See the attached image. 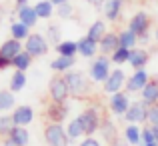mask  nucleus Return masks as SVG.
<instances>
[{
    "mask_svg": "<svg viewBox=\"0 0 158 146\" xmlns=\"http://www.w3.org/2000/svg\"><path fill=\"white\" fill-rule=\"evenodd\" d=\"M112 74V60L106 54H98L96 58H92L88 68V78L96 84H104L106 78Z\"/></svg>",
    "mask_w": 158,
    "mask_h": 146,
    "instance_id": "f257e3e1",
    "label": "nucleus"
},
{
    "mask_svg": "<svg viewBox=\"0 0 158 146\" xmlns=\"http://www.w3.org/2000/svg\"><path fill=\"white\" fill-rule=\"evenodd\" d=\"M150 26H152V18L146 10L134 12L130 16V20H128V28L140 38V42H148V38H150Z\"/></svg>",
    "mask_w": 158,
    "mask_h": 146,
    "instance_id": "f03ea898",
    "label": "nucleus"
},
{
    "mask_svg": "<svg viewBox=\"0 0 158 146\" xmlns=\"http://www.w3.org/2000/svg\"><path fill=\"white\" fill-rule=\"evenodd\" d=\"M78 118H80L82 126H84V136H94L98 130H100L102 122H104V118H102L100 110H98L96 106L84 108V110L78 114Z\"/></svg>",
    "mask_w": 158,
    "mask_h": 146,
    "instance_id": "7ed1b4c3",
    "label": "nucleus"
},
{
    "mask_svg": "<svg viewBox=\"0 0 158 146\" xmlns=\"http://www.w3.org/2000/svg\"><path fill=\"white\" fill-rule=\"evenodd\" d=\"M44 134V142L46 146H70V136L66 132V128L62 124H54V122H48L42 130Z\"/></svg>",
    "mask_w": 158,
    "mask_h": 146,
    "instance_id": "20e7f679",
    "label": "nucleus"
},
{
    "mask_svg": "<svg viewBox=\"0 0 158 146\" xmlns=\"http://www.w3.org/2000/svg\"><path fill=\"white\" fill-rule=\"evenodd\" d=\"M66 82H68V88H70V94L76 98H82L90 92V80L80 72V70H70V72L64 74Z\"/></svg>",
    "mask_w": 158,
    "mask_h": 146,
    "instance_id": "39448f33",
    "label": "nucleus"
},
{
    "mask_svg": "<svg viewBox=\"0 0 158 146\" xmlns=\"http://www.w3.org/2000/svg\"><path fill=\"white\" fill-rule=\"evenodd\" d=\"M24 50H26L32 58H42V56H46L48 50H50V42H48V38L44 34L32 32L26 38V42H24Z\"/></svg>",
    "mask_w": 158,
    "mask_h": 146,
    "instance_id": "423d86ee",
    "label": "nucleus"
},
{
    "mask_svg": "<svg viewBox=\"0 0 158 146\" xmlns=\"http://www.w3.org/2000/svg\"><path fill=\"white\" fill-rule=\"evenodd\" d=\"M48 96H50V102H68L72 94L64 76H54L48 82Z\"/></svg>",
    "mask_w": 158,
    "mask_h": 146,
    "instance_id": "0eeeda50",
    "label": "nucleus"
},
{
    "mask_svg": "<svg viewBox=\"0 0 158 146\" xmlns=\"http://www.w3.org/2000/svg\"><path fill=\"white\" fill-rule=\"evenodd\" d=\"M126 80H128L126 72H124L122 68H114L112 74L106 78V82L102 84V90H104L108 96H112V94H116V92H122V88L126 86Z\"/></svg>",
    "mask_w": 158,
    "mask_h": 146,
    "instance_id": "6e6552de",
    "label": "nucleus"
},
{
    "mask_svg": "<svg viewBox=\"0 0 158 146\" xmlns=\"http://www.w3.org/2000/svg\"><path fill=\"white\" fill-rule=\"evenodd\" d=\"M130 104L132 102L128 98V92H116L108 98V110H110V114L118 116V118H124V114L130 108Z\"/></svg>",
    "mask_w": 158,
    "mask_h": 146,
    "instance_id": "1a4fd4ad",
    "label": "nucleus"
},
{
    "mask_svg": "<svg viewBox=\"0 0 158 146\" xmlns=\"http://www.w3.org/2000/svg\"><path fill=\"white\" fill-rule=\"evenodd\" d=\"M148 104H144L142 100H134L128 108V112L124 114V120L128 124H140V122H148Z\"/></svg>",
    "mask_w": 158,
    "mask_h": 146,
    "instance_id": "9d476101",
    "label": "nucleus"
},
{
    "mask_svg": "<svg viewBox=\"0 0 158 146\" xmlns=\"http://www.w3.org/2000/svg\"><path fill=\"white\" fill-rule=\"evenodd\" d=\"M150 82V74H148V70L146 68H142V70H134V72L128 76V80H126V92H130V94H134V92H142L144 90V86Z\"/></svg>",
    "mask_w": 158,
    "mask_h": 146,
    "instance_id": "9b49d317",
    "label": "nucleus"
},
{
    "mask_svg": "<svg viewBox=\"0 0 158 146\" xmlns=\"http://www.w3.org/2000/svg\"><path fill=\"white\" fill-rule=\"evenodd\" d=\"M68 114H70L68 102H50L46 106V118L54 124H62Z\"/></svg>",
    "mask_w": 158,
    "mask_h": 146,
    "instance_id": "f8f14e48",
    "label": "nucleus"
},
{
    "mask_svg": "<svg viewBox=\"0 0 158 146\" xmlns=\"http://www.w3.org/2000/svg\"><path fill=\"white\" fill-rule=\"evenodd\" d=\"M10 114H12V120H14L16 126H26L28 128V124H32V120H34V108L28 106V104H20Z\"/></svg>",
    "mask_w": 158,
    "mask_h": 146,
    "instance_id": "ddd939ff",
    "label": "nucleus"
},
{
    "mask_svg": "<svg viewBox=\"0 0 158 146\" xmlns=\"http://www.w3.org/2000/svg\"><path fill=\"white\" fill-rule=\"evenodd\" d=\"M148 62H150V52H148L146 48H132L130 50V60H128V64H130L132 70H142L148 66Z\"/></svg>",
    "mask_w": 158,
    "mask_h": 146,
    "instance_id": "4468645a",
    "label": "nucleus"
},
{
    "mask_svg": "<svg viewBox=\"0 0 158 146\" xmlns=\"http://www.w3.org/2000/svg\"><path fill=\"white\" fill-rule=\"evenodd\" d=\"M122 10H124V0H106L104 8H102L104 20H108V22H118L122 18Z\"/></svg>",
    "mask_w": 158,
    "mask_h": 146,
    "instance_id": "2eb2a0df",
    "label": "nucleus"
},
{
    "mask_svg": "<svg viewBox=\"0 0 158 146\" xmlns=\"http://www.w3.org/2000/svg\"><path fill=\"white\" fill-rule=\"evenodd\" d=\"M16 16H18V22L26 24L28 28H34L36 24H38V14H36L34 6H28V4H24V6H16Z\"/></svg>",
    "mask_w": 158,
    "mask_h": 146,
    "instance_id": "dca6fc26",
    "label": "nucleus"
},
{
    "mask_svg": "<svg viewBox=\"0 0 158 146\" xmlns=\"http://www.w3.org/2000/svg\"><path fill=\"white\" fill-rule=\"evenodd\" d=\"M22 50H24V42H20L16 38H8L0 44V56L8 58V60H14Z\"/></svg>",
    "mask_w": 158,
    "mask_h": 146,
    "instance_id": "f3484780",
    "label": "nucleus"
},
{
    "mask_svg": "<svg viewBox=\"0 0 158 146\" xmlns=\"http://www.w3.org/2000/svg\"><path fill=\"white\" fill-rule=\"evenodd\" d=\"M98 48H100V54H106V56H112L116 48H120V38H118V32L114 30H108L106 36L98 42Z\"/></svg>",
    "mask_w": 158,
    "mask_h": 146,
    "instance_id": "a211bd4d",
    "label": "nucleus"
},
{
    "mask_svg": "<svg viewBox=\"0 0 158 146\" xmlns=\"http://www.w3.org/2000/svg\"><path fill=\"white\" fill-rule=\"evenodd\" d=\"M98 52H100L98 42L90 40L86 34L82 36V38H78V56H82V58H96Z\"/></svg>",
    "mask_w": 158,
    "mask_h": 146,
    "instance_id": "6ab92c4d",
    "label": "nucleus"
},
{
    "mask_svg": "<svg viewBox=\"0 0 158 146\" xmlns=\"http://www.w3.org/2000/svg\"><path fill=\"white\" fill-rule=\"evenodd\" d=\"M140 100H142L144 104H148V106L158 104V78H150V82H148V84L144 86V90L140 92Z\"/></svg>",
    "mask_w": 158,
    "mask_h": 146,
    "instance_id": "aec40b11",
    "label": "nucleus"
},
{
    "mask_svg": "<svg viewBox=\"0 0 158 146\" xmlns=\"http://www.w3.org/2000/svg\"><path fill=\"white\" fill-rule=\"evenodd\" d=\"M76 58H68V56H58L50 60V70L52 72H58V74H66L70 72V70H74V66H76Z\"/></svg>",
    "mask_w": 158,
    "mask_h": 146,
    "instance_id": "412c9836",
    "label": "nucleus"
},
{
    "mask_svg": "<svg viewBox=\"0 0 158 146\" xmlns=\"http://www.w3.org/2000/svg\"><path fill=\"white\" fill-rule=\"evenodd\" d=\"M124 140L130 146H140L142 144V128L138 124H126L124 126Z\"/></svg>",
    "mask_w": 158,
    "mask_h": 146,
    "instance_id": "4be33fe9",
    "label": "nucleus"
},
{
    "mask_svg": "<svg viewBox=\"0 0 158 146\" xmlns=\"http://www.w3.org/2000/svg\"><path fill=\"white\" fill-rule=\"evenodd\" d=\"M106 32H108V28H106L104 20H94V22L90 24V28L86 30V36H88L90 40H94V42H100L106 36Z\"/></svg>",
    "mask_w": 158,
    "mask_h": 146,
    "instance_id": "5701e85b",
    "label": "nucleus"
},
{
    "mask_svg": "<svg viewBox=\"0 0 158 146\" xmlns=\"http://www.w3.org/2000/svg\"><path fill=\"white\" fill-rule=\"evenodd\" d=\"M34 10L36 14H38L40 20H50L54 14H56V6L50 2V0H38V2L34 4Z\"/></svg>",
    "mask_w": 158,
    "mask_h": 146,
    "instance_id": "b1692460",
    "label": "nucleus"
},
{
    "mask_svg": "<svg viewBox=\"0 0 158 146\" xmlns=\"http://www.w3.org/2000/svg\"><path fill=\"white\" fill-rule=\"evenodd\" d=\"M8 138H10L16 146H28L30 144V132H28L26 126H14Z\"/></svg>",
    "mask_w": 158,
    "mask_h": 146,
    "instance_id": "393cba45",
    "label": "nucleus"
},
{
    "mask_svg": "<svg viewBox=\"0 0 158 146\" xmlns=\"http://www.w3.org/2000/svg\"><path fill=\"white\" fill-rule=\"evenodd\" d=\"M56 52L58 56H68V58H76L78 54V40H62L60 44H56Z\"/></svg>",
    "mask_w": 158,
    "mask_h": 146,
    "instance_id": "a878e982",
    "label": "nucleus"
},
{
    "mask_svg": "<svg viewBox=\"0 0 158 146\" xmlns=\"http://www.w3.org/2000/svg\"><path fill=\"white\" fill-rule=\"evenodd\" d=\"M28 78H26V72H20V70H14V74L10 76V82H8V90L10 92H22L24 86H26Z\"/></svg>",
    "mask_w": 158,
    "mask_h": 146,
    "instance_id": "bb28decb",
    "label": "nucleus"
},
{
    "mask_svg": "<svg viewBox=\"0 0 158 146\" xmlns=\"http://www.w3.org/2000/svg\"><path fill=\"white\" fill-rule=\"evenodd\" d=\"M16 108V94L10 90H2V96H0V112L2 114H10Z\"/></svg>",
    "mask_w": 158,
    "mask_h": 146,
    "instance_id": "cd10ccee",
    "label": "nucleus"
},
{
    "mask_svg": "<svg viewBox=\"0 0 158 146\" xmlns=\"http://www.w3.org/2000/svg\"><path fill=\"white\" fill-rule=\"evenodd\" d=\"M118 38H120V46H124V48H128V50L136 48V44L140 42V38L130 30V28H124V30H120V32H118Z\"/></svg>",
    "mask_w": 158,
    "mask_h": 146,
    "instance_id": "c85d7f7f",
    "label": "nucleus"
},
{
    "mask_svg": "<svg viewBox=\"0 0 158 146\" xmlns=\"http://www.w3.org/2000/svg\"><path fill=\"white\" fill-rule=\"evenodd\" d=\"M32 32H30V28H28L26 24H22V22H12L10 24V38H16V40H20V42H26V38Z\"/></svg>",
    "mask_w": 158,
    "mask_h": 146,
    "instance_id": "c756f323",
    "label": "nucleus"
},
{
    "mask_svg": "<svg viewBox=\"0 0 158 146\" xmlns=\"http://www.w3.org/2000/svg\"><path fill=\"white\" fill-rule=\"evenodd\" d=\"M32 60H34V58H32L26 50H22V52H20L18 56L12 60V68H14V70H20V72H26V70L32 66Z\"/></svg>",
    "mask_w": 158,
    "mask_h": 146,
    "instance_id": "7c9ffc66",
    "label": "nucleus"
},
{
    "mask_svg": "<svg viewBox=\"0 0 158 146\" xmlns=\"http://www.w3.org/2000/svg\"><path fill=\"white\" fill-rule=\"evenodd\" d=\"M66 132H68V136H70V140H78V138H82L84 136V126H82V122H80V118H72L68 124H66Z\"/></svg>",
    "mask_w": 158,
    "mask_h": 146,
    "instance_id": "2f4dec72",
    "label": "nucleus"
},
{
    "mask_svg": "<svg viewBox=\"0 0 158 146\" xmlns=\"http://www.w3.org/2000/svg\"><path fill=\"white\" fill-rule=\"evenodd\" d=\"M100 136H102V140H106V142H114V140H118L116 138V126L112 124V120L110 118H104V122H102V126H100Z\"/></svg>",
    "mask_w": 158,
    "mask_h": 146,
    "instance_id": "473e14b6",
    "label": "nucleus"
},
{
    "mask_svg": "<svg viewBox=\"0 0 158 146\" xmlns=\"http://www.w3.org/2000/svg\"><path fill=\"white\" fill-rule=\"evenodd\" d=\"M110 60H112V64H116V66L128 64V60H130V50H128V48H124V46L116 48L114 52H112Z\"/></svg>",
    "mask_w": 158,
    "mask_h": 146,
    "instance_id": "72a5a7b5",
    "label": "nucleus"
},
{
    "mask_svg": "<svg viewBox=\"0 0 158 146\" xmlns=\"http://www.w3.org/2000/svg\"><path fill=\"white\" fill-rule=\"evenodd\" d=\"M14 120H12V114H2L0 116V138H8L14 128Z\"/></svg>",
    "mask_w": 158,
    "mask_h": 146,
    "instance_id": "f704fd0d",
    "label": "nucleus"
},
{
    "mask_svg": "<svg viewBox=\"0 0 158 146\" xmlns=\"http://www.w3.org/2000/svg\"><path fill=\"white\" fill-rule=\"evenodd\" d=\"M44 36H46L48 42L54 44V46L62 42V30H60V26H58V24H48V26H46V32H44Z\"/></svg>",
    "mask_w": 158,
    "mask_h": 146,
    "instance_id": "c9c22d12",
    "label": "nucleus"
},
{
    "mask_svg": "<svg viewBox=\"0 0 158 146\" xmlns=\"http://www.w3.org/2000/svg\"><path fill=\"white\" fill-rule=\"evenodd\" d=\"M56 16L58 18H62V20H68V18H72L74 16V8H72V4H60V6H56Z\"/></svg>",
    "mask_w": 158,
    "mask_h": 146,
    "instance_id": "e433bc0d",
    "label": "nucleus"
},
{
    "mask_svg": "<svg viewBox=\"0 0 158 146\" xmlns=\"http://www.w3.org/2000/svg\"><path fill=\"white\" fill-rule=\"evenodd\" d=\"M150 142H156V138H154L152 128L146 126V128H142V144H150Z\"/></svg>",
    "mask_w": 158,
    "mask_h": 146,
    "instance_id": "4c0bfd02",
    "label": "nucleus"
},
{
    "mask_svg": "<svg viewBox=\"0 0 158 146\" xmlns=\"http://www.w3.org/2000/svg\"><path fill=\"white\" fill-rule=\"evenodd\" d=\"M78 146H102V142L96 136H84V138L78 142Z\"/></svg>",
    "mask_w": 158,
    "mask_h": 146,
    "instance_id": "58836bf2",
    "label": "nucleus"
},
{
    "mask_svg": "<svg viewBox=\"0 0 158 146\" xmlns=\"http://www.w3.org/2000/svg\"><path fill=\"white\" fill-rule=\"evenodd\" d=\"M148 124H158V104H154V106L148 108Z\"/></svg>",
    "mask_w": 158,
    "mask_h": 146,
    "instance_id": "ea45409f",
    "label": "nucleus"
},
{
    "mask_svg": "<svg viewBox=\"0 0 158 146\" xmlns=\"http://www.w3.org/2000/svg\"><path fill=\"white\" fill-rule=\"evenodd\" d=\"M86 4H90L92 8H98V10H102L104 8V4H106V0H84Z\"/></svg>",
    "mask_w": 158,
    "mask_h": 146,
    "instance_id": "a19ab883",
    "label": "nucleus"
},
{
    "mask_svg": "<svg viewBox=\"0 0 158 146\" xmlns=\"http://www.w3.org/2000/svg\"><path fill=\"white\" fill-rule=\"evenodd\" d=\"M10 66H12V60H8V58L0 56V70H6V68H10Z\"/></svg>",
    "mask_w": 158,
    "mask_h": 146,
    "instance_id": "79ce46f5",
    "label": "nucleus"
},
{
    "mask_svg": "<svg viewBox=\"0 0 158 146\" xmlns=\"http://www.w3.org/2000/svg\"><path fill=\"white\" fill-rule=\"evenodd\" d=\"M110 146H130V144H128L126 140H114V142H112Z\"/></svg>",
    "mask_w": 158,
    "mask_h": 146,
    "instance_id": "37998d69",
    "label": "nucleus"
},
{
    "mask_svg": "<svg viewBox=\"0 0 158 146\" xmlns=\"http://www.w3.org/2000/svg\"><path fill=\"white\" fill-rule=\"evenodd\" d=\"M50 2L54 4V6H60V4H68L70 0H50Z\"/></svg>",
    "mask_w": 158,
    "mask_h": 146,
    "instance_id": "c03bdc74",
    "label": "nucleus"
},
{
    "mask_svg": "<svg viewBox=\"0 0 158 146\" xmlns=\"http://www.w3.org/2000/svg\"><path fill=\"white\" fill-rule=\"evenodd\" d=\"M2 146H16L10 138H2Z\"/></svg>",
    "mask_w": 158,
    "mask_h": 146,
    "instance_id": "a18cd8bd",
    "label": "nucleus"
},
{
    "mask_svg": "<svg viewBox=\"0 0 158 146\" xmlns=\"http://www.w3.org/2000/svg\"><path fill=\"white\" fill-rule=\"evenodd\" d=\"M152 132H154V138H156V142H158V124H152Z\"/></svg>",
    "mask_w": 158,
    "mask_h": 146,
    "instance_id": "49530a36",
    "label": "nucleus"
},
{
    "mask_svg": "<svg viewBox=\"0 0 158 146\" xmlns=\"http://www.w3.org/2000/svg\"><path fill=\"white\" fill-rule=\"evenodd\" d=\"M16 6H24V4H28V0H14Z\"/></svg>",
    "mask_w": 158,
    "mask_h": 146,
    "instance_id": "de8ad7c7",
    "label": "nucleus"
},
{
    "mask_svg": "<svg viewBox=\"0 0 158 146\" xmlns=\"http://www.w3.org/2000/svg\"><path fill=\"white\" fill-rule=\"evenodd\" d=\"M154 40H156V48H158V28L154 30Z\"/></svg>",
    "mask_w": 158,
    "mask_h": 146,
    "instance_id": "09e8293b",
    "label": "nucleus"
},
{
    "mask_svg": "<svg viewBox=\"0 0 158 146\" xmlns=\"http://www.w3.org/2000/svg\"><path fill=\"white\" fill-rule=\"evenodd\" d=\"M134 2H142V0H134Z\"/></svg>",
    "mask_w": 158,
    "mask_h": 146,
    "instance_id": "8fccbe9b",
    "label": "nucleus"
},
{
    "mask_svg": "<svg viewBox=\"0 0 158 146\" xmlns=\"http://www.w3.org/2000/svg\"><path fill=\"white\" fill-rule=\"evenodd\" d=\"M0 96H2V90H0Z\"/></svg>",
    "mask_w": 158,
    "mask_h": 146,
    "instance_id": "3c124183",
    "label": "nucleus"
},
{
    "mask_svg": "<svg viewBox=\"0 0 158 146\" xmlns=\"http://www.w3.org/2000/svg\"><path fill=\"white\" fill-rule=\"evenodd\" d=\"M0 116H2V112H0Z\"/></svg>",
    "mask_w": 158,
    "mask_h": 146,
    "instance_id": "603ef678",
    "label": "nucleus"
}]
</instances>
